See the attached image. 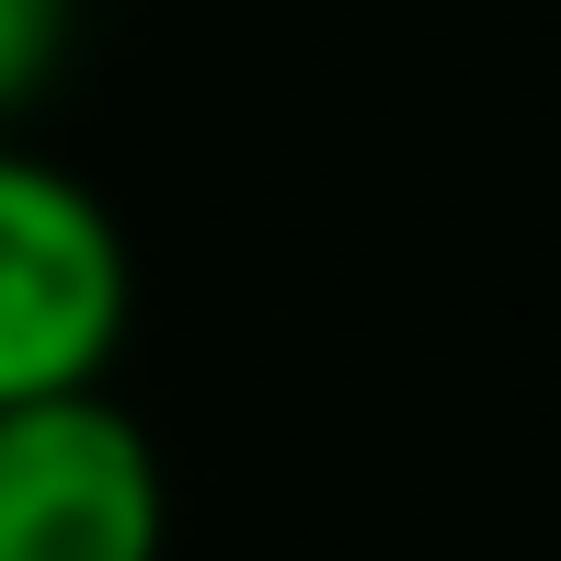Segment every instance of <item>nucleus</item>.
<instances>
[{"label":"nucleus","mask_w":561,"mask_h":561,"mask_svg":"<svg viewBox=\"0 0 561 561\" xmlns=\"http://www.w3.org/2000/svg\"><path fill=\"white\" fill-rule=\"evenodd\" d=\"M126 321H138V264L115 207L69 161L0 138V413L104 390Z\"/></svg>","instance_id":"1"},{"label":"nucleus","mask_w":561,"mask_h":561,"mask_svg":"<svg viewBox=\"0 0 561 561\" xmlns=\"http://www.w3.org/2000/svg\"><path fill=\"white\" fill-rule=\"evenodd\" d=\"M172 481L115 390L0 413V561H161Z\"/></svg>","instance_id":"2"},{"label":"nucleus","mask_w":561,"mask_h":561,"mask_svg":"<svg viewBox=\"0 0 561 561\" xmlns=\"http://www.w3.org/2000/svg\"><path fill=\"white\" fill-rule=\"evenodd\" d=\"M69 35H81V0H0V115H23L58 81Z\"/></svg>","instance_id":"3"}]
</instances>
